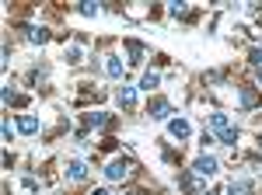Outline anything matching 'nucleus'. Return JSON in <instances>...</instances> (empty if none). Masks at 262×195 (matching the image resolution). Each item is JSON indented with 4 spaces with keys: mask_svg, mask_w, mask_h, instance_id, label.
Segmentation results:
<instances>
[{
    "mask_svg": "<svg viewBox=\"0 0 262 195\" xmlns=\"http://www.w3.org/2000/svg\"><path fill=\"white\" fill-rule=\"evenodd\" d=\"M210 126H213V133H217L221 143H227V147H234V143H238V126L224 115V112H213V115H210Z\"/></svg>",
    "mask_w": 262,
    "mask_h": 195,
    "instance_id": "1",
    "label": "nucleus"
},
{
    "mask_svg": "<svg viewBox=\"0 0 262 195\" xmlns=\"http://www.w3.org/2000/svg\"><path fill=\"white\" fill-rule=\"evenodd\" d=\"M192 175L196 178H213L217 175V160H213V157H196V160H192Z\"/></svg>",
    "mask_w": 262,
    "mask_h": 195,
    "instance_id": "2",
    "label": "nucleus"
},
{
    "mask_svg": "<svg viewBox=\"0 0 262 195\" xmlns=\"http://www.w3.org/2000/svg\"><path fill=\"white\" fill-rule=\"evenodd\" d=\"M147 115H150V118H158V122H164V118H168V115H175V112H171V105H168L164 98H154V101L147 105Z\"/></svg>",
    "mask_w": 262,
    "mask_h": 195,
    "instance_id": "3",
    "label": "nucleus"
},
{
    "mask_svg": "<svg viewBox=\"0 0 262 195\" xmlns=\"http://www.w3.org/2000/svg\"><path fill=\"white\" fill-rule=\"evenodd\" d=\"M129 167H133L129 160H112V164L105 167V178H108V181H122V178H129Z\"/></svg>",
    "mask_w": 262,
    "mask_h": 195,
    "instance_id": "4",
    "label": "nucleus"
},
{
    "mask_svg": "<svg viewBox=\"0 0 262 195\" xmlns=\"http://www.w3.org/2000/svg\"><path fill=\"white\" fill-rule=\"evenodd\" d=\"M88 122V129H105V126H112V115L108 112H91V115H84Z\"/></svg>",
    "mask_w": 262,
    "mask_h": 195,
    "instance_id": "5",
    "label": "nucleus"
},
{
    "mask_svg": "<svg viewBox=\"0 0 262 195\" xmlns=\"http://www.w3.org/2000/svg\"><path fill=\"white\" fill-rule=\"evenodd\" d=\"M168 133H171L175 139H185L189 133H192V126H189L185 118H171V122H168Z\"/></svg>",
    "mask_w": 262,
    "mask_h": 195,
    "instance_id": "6",
    "label": "nucleus"
},
{
    "mask_svg": "<svg viewBox=\"0 0 262 195\" xmlns=\"http://www.w3.org/2000/svg\"><path fill=\"white\" fill-rule=\"evenodd\" d=\"M25 35H28V42L42 45V42H49V28H42V25H28V28H25Z\"/></svg>",
    "mask_w": 262,
    "mask_h": 195,
    "instance_id": "7",
    "label": "nucleus"
},
{
    "mask_svg": "<svg viewBox=\"0 0 262 195\" xmlns=\"http://www.w3.org/2000/svg\"><path fill=\"white\" fill-rule=\"evenodd\" d=\"M122 45H126V53H129V63H140L143 53H147V49H143V42H137V39H126Z\"/></svg>",
    "mask_w": 262,
    "mask_h": 195,
    "instance_id": "8",
    "label": "nucleus"
},
{
    "mask_svg": "<svg viewBox=\"0 0 262 195\" xmlns=\"http://www.w3.org/2000/svg\"><path fill=\"white\" fill-rule=\"evenodd\" d=\"M105 70H108V77H116V80L126 74V66H122L119 56H105Z\"/></svg>",
    "mask_w": 262,
    "mask_h": 195,
    "instance_id": "9",
    "label": "nucleus"
},
{
    "mask_svg": "<svg viewBox=\"0 0 262 195\" xmlns=\"http://www.w3.org/2000/svg\"><path fill=\"white\" fill-rule=\"evenodd\" d=\"M67 175L74 178V181H84V178H88V164H84V160H70V164H67Z\"/></svg>",
    "mask_w": 262,
    "mask_h": 195,
    "instance_id": "10",
    "label": "nucleus"
},
{
    "mask_svg": "<svg viewBox=\"0 0 262 195\" xmlns=\"http://www.w3.org/2000/svg\"><path fill=\"white\" fill-rule=\"evenodd\" d=\"M18 129H21V133H39V118H35V115H21L18 118Z\"/></svg>",
    "mask_w": 262,
    "mask_h": 195,
    "instance_id": "11",
    "label": "nucleus"
},
{
    "mask_svg": "<svg viewBox=\"0 0 262 195\" xmlns=\"http://www.w3.org/2000/svg\"><path fill=\"white\" fill-rule=\"evenodd\" d=\"M119 105L122 108H133L137 105V91L133 87H119Z\"/></svg>",
    "mask_w": 262,
    "mask_h": 195,
    "instance_id": "12",
    "label": "nucleus"
},
{
    "mask_svg": "<svg viewBox=\"0 0 262 195\" xmlns=\"http://www.w3.org/2000/svg\"><path fill=\"white\" fill-rule=\"evenodd\" d=\"M242 105L245 108H255V105H259V94H255L252 87H242Z\"/></svg>",
    "mask_w": 262,
    "mask_h": 195,
    "instance_id": "13",
    "label": "nucleus"
},
{
    "mask_svg": "<svg viewBox=\"0 0 262 195\" xmlns=\"http://www.w3.org/2000/svg\"><path fill=\"white\" fill-rule=\"evenodd\" d=\"M158 84H161V77H158L154 70H147V74H143V80H140V87H143V91H150V87H158Z\"/></svg>",
    "mask_w": 262,
    "mask_h": 195,
    "instance_id": "14",
    "label": "nucleus"
},
{
    "mask_svg": "<svg viewBox=\"0 0 262 195\" xmlns=\"http://www.w3.org/2000/svg\"><path fill=\"white\" fill-rule=\"evenodd\" d=\"M77 11H81L84 18H95V14H98V4H91V0H81V7H77Z\"/></svg>",
    "mask_w": 262,
    "mask_h": 195,
    "instance_id": "15",
    "label": "nucleus"
},
{
    "mask_svg": "<svg viewBox=\"0 0 262 195\" xmlns=\"http://www.w3.org/2000/svg\"><path fill=\"white\" fill-rule=\"evenodd\" d=\"M168 11H171V14H175V18H192V11H189V7H185V4H171V7H168Z\"/></svg>",
    "mask_w": 262,
    "mask_h": 195,
    "instance_id": "16",
    "label": "nucleus"
},
{
    "mask_svg": "<svg viewBox=\"0 0 262 195\" xmlns=\"http://www.w3.org/2000/svg\"><path fill=\"white\" fill-rule=\"evenodd\" d=\"M227 195H248V185L245 181H231L227 185Z\"/></svg>",
    "mask_w": 262,
    "mask_h": 195,
    "instance_id": "17",
    "label": "nucleus"
},
{
    "mask_svg": "<svg viewBox=\"0 0 262 195\" xmlns=\"http://www.w3.org/2000/svg\"><path fill=\"white\" fill-rule=\"evenodd\" d=\"M67 63H81V45H70L67 49Z\"/></svg>",
    "mask_w": 262,
    "mask_h": 195,
    "instance_id": "18",
    "label": "nucleus"
},
{
    "mask_svg": "<svg viewBox=\"0 0 262 195\" xmlns=\"http://www.w3.org/2000/svg\"><path fill=\"white\" fill-rule=\"evenodd\" d=\"M182 188H185V192H192V188H196V175H192V171H189V175H182Z\"/></svg>",
    "mask_w": 262,
    "mask_h": 195,
    "instance_id": "19",
    "label": "nucleus"
},
{
    "mask_svg": "<svg viewBox=\"0 0 262 195\" xmlns=\"http://www.w3.org/2000/svg\"><path fill=\"white\" fill-rule=\"evenodd\" d=\"M248 59H252V63H255V66H262V45H255V49H252V53H248Z\"/></svg>",
    "mask_w": 262,
    "mask_h": 195,
    "instance_id": "20",
    "label": "nucleus"
},
{
    "mask_svg": "<svg viewBox=\"0 0 262 195\" xmlns=\"http://www.w3.org/2000/svg\"><path fill=\"white\" fill-rule=\"evenodd\" d=\"M91 195H108V192H105V188H95V192H91Z\"/></svg>",
    "mask_w": 262,
    "mask_h": 195,
    "instance_id": "21",
    "label": "nucleus"
},
{
    "mask_svg": "<svg viewBox=\"0 0 262 195\" xmlns=\"http://www.w3.org/2000/svg\"><path fill=\"white\" fill-rule=\"evenodd\" d=\"M259 150H262V136H259Z\"/></svg>",
    "mask_w": 262,
    "mask_h": 195,
    "instance_id": "22",
    "label": "nucleus"
},
{
    "mask_svg": "<svg viewBox=\"0 0 262 195\" xmlns=\"http://www.w3.org/2000/svg\"><path fill=\"white\" fill-rule=\"evenodd\" d=\"M259 80H262V66H259Z\"/></svg>",
    "mask_w": 262,
    "mask_h": 195,
    "instance_id": "23",
    "label": "nucleus"
}]
</instances>
